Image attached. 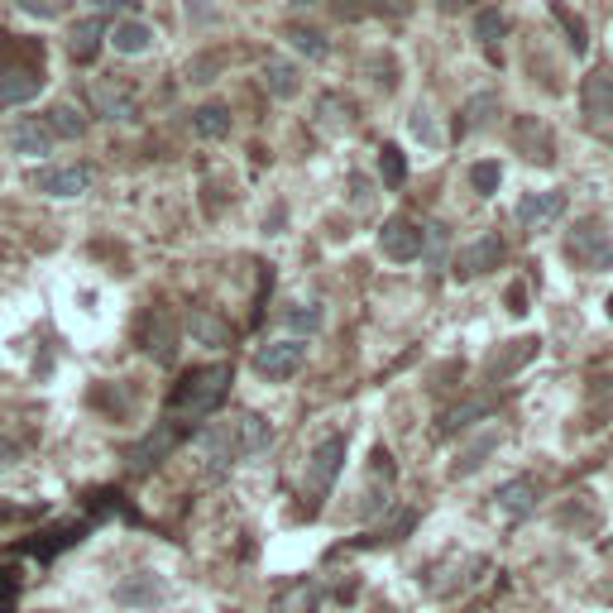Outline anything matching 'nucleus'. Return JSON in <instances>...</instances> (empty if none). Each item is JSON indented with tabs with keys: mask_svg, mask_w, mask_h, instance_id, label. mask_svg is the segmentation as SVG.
<instances>
[{
	"mask_svg": "<svg viewBox=\"0 0 613 613\" xmlns=\"http://www.w3.org/2000/svg\"><path fill=\"white\" fill-rule=\"evenodd\" d=\"M566 259L576 269H594V273H613V230L604 220L584 216L566 230Z\"/></svg>",
	"mask_w": 613,
	"mask_h": 613,
	"instance_id": "1",
	"label": "nucleus"
},
{
	"mask_svg": "<svg viewBox=\"0 0 613 613\" xmlns=\"http://www.w3.org/2000/svg\"><path fill=\"white\" fill-rule=\"evenodd\" d=\"M226 384H230V370H220V364L216 370H192L173 394V412L178 417H212V408L226 398Z\"/></svg>",
	"mask_w": 613,
	"mask_h": 613,
	"instance_id": "2",
	"label": "nucleus"
},
{
	"mask_svg": "<svg viewBox=\"0 0 613 613\" xmlns=\"http://www.w3.org/2000/svg\"><path fill=\"white\" fill-rule=\"evenodd\" d=\"M303 364H307L303 336H279V341H264L254 350V374L269 379V384H288Z\"/></svg>",
	"mask_w": 613,
	"mask_h": 613,
	"instance_id": "3",
	"label": "nucleus"
},
{
	"mask_svg": "<svg viewBox=\"0 0 613 613\" xmlns=\"http://www.w3.org/2000/svg\"><path fill=\"white\" fill-rule=\"evenodd\" d=\"M566 206H570V197L560 188H542V192H523L518 197V206H513V220L523 230H532V235H542V230H552L560 216H566Z\"/></svg>",
	"mask_w": 613,
	"mask_h": 613,
	"instance_id": "4",
	"label": "nucleus"
},
{
	"mask_svg": "<svg viewBox=\"0 0 613 613\" xmlns=\"http://www.w3.org/2000/svg\"><path fill=\"white\" fill-rule=\"evenodd\" d=\"M34 192H44V197L54 202H72L82 197V192L91 188V163H58V168H38V173L30 178Z\"/></svg>",
	"mask_w": 613,
	"mask_h": 613,
	"instance_id": "5",
	"label": "nucleus"
},
{
	"mask_svg": "<svg viewBox=\"0 0 613 613\" xmlns=\"http://www.w3.org/2000/svg\"><path fill=\"white\" fill-rule=\"evenodd\" d=\"M379 245H384V254L394 259V264H412V259H422V250H427V230L417 226V220H408V216H394L379 230Z\"/></svg>",
	"mask_w": 613,
	"mask_h": 613,
	"instance_id": "6",
	"label": "nucleus"
},
{
	"mask_svg": "<svg viewBox=\"0 0 613 613\" xmlns=\"http://www.w3.org/2000/svg\"><path fill=\"white\" fill-rule=\"evenodd\" d=\"M163 599H168V584H163V576H154V570H135V576H125L121 584H115V604L135 609V613L159 609Z\"/></svg>",
	"mask_w": 613,
	"mask_h": 613,
	"instance_id": "7",
	"label": "nucleus"
},
{
	"mask_svg": "<svg viewBox=\"0 0 613 613\" xmlns=\"http://www.w3.org/2000/svg\"><path fill=\"white\" fill-rule=\"evenodd\" d=\"M106 34H111V48L121 58H145V54L159 48V30H154L149 20H139V15H121Z\"/></svg>",
	"mask_w": 613,
	"mask_h": 613,
	"instance_id": "8",
	"label": "nucleus"
},
{
	"mask_svg": "<svg viewBox=\"0 0 613 613\" xmlns=\"http://www.w3.org/2000/svg\"><path fill=\"white\" fill-rule=\"evenodd\" d=\"M503 235H493V230H485L479 240H469L461 254H455V273L461 279H479V273H489V269H499L503 264Z\"/></svg>",
	"mask_w": 613,
	"mask_h": 613,
	"instance_id": "9",
	"label": "nucleus"
},
{
	"mask_svg": "<svg viewBox=\"0 0 613 613\" xmlns=\"http://www.w3.org/2000/svg\"><path fill=\"white\" fill-rule=\"evenodd\" d=\"M341 461H345V436L336 432V436H326L317 451H311V465H307V485L311 489H331V479L341 475Z\"/></svg>",
	"mask_w": 613,
	"mask_h": 613,
	"instance_id": "10",
	"label": "nucleus"
},
{
	"mask_svg": "<svg viewBox=\"0 0 613 613\" xmlns=\"http://www.w3.org/2000/svg\"><path fill=\"white\" fill-rule=\"evenodd\" d=\"M91 101H97V111L111 115V121H129V115H135V91L125 82H115V77H97V82H91Z\"/></svg>",
	"mask_w": 613,
	"mask_h": 613,
	"instance_id": "11",
	"label": "nucleus"
},
{
	"mask_svg": "<svg viewBox=\"0 0 613 613\" xmlns=\"http://www.w3.org/2000/svg\"><path fill=\"white\" fill-rule=\"evenodd\" d=\"M38 87H44V72L38 68H0V106H24V101L38 97Z\"/></svg>",
	"mask_w": 613,
	"mask_h": 613,
	"instance_id": "12",
	"label": "nucleus"
},
{
	"mask_svg": "<svg viewBox=\"0 0 613 613\" xmlns=\"http://www.w3.org/2000/svg\"><path fill=\"white\" fill-rule=\"evenodd\" d=\"M283 326H288L293 336H317L326 326V307L317 297H288V303H283Z\"/></svg>",
	"mask_w": 613,
	"mask_h": 613,
	"instance_id": "13",
	"label": "nucleus"
},
{
	"mask_svg": "<svg viewBox=\"0 0 613 613\" xmlns=\"http://www.w3.org/2000/svg\"><path fill=\"white\" fill-rule=\"evenodd\" d=\"M584 115L590 121H613V68H594L584 77Z\"/></svg>",
	"mask_w": 613,
	"mask_h": 613,
	"instance_id": "14",
	"label": "nucleus"
},
{
	"mask_svg": "<svg viewBox=\"0 0 613 613\" xmlns=\"http://www.w3.org/2000/svg\"><path fill=\"white\" fill-rule=\"evenodd\" d=\"M58 139L48 135V125H34V121H20V125H10V149L24 154V159H48L54 154Z\"/></svg>",
	"mask_w": 613,
	"mask_h": 613,
	"instance_id": "15",
	"label": "nucleus"
},
{
	"mask_svg": "<svg viewBox=\"0 0 613 613\" xmlns=\"http://www.w3.org/2000/svg\"><path fill=\"white\" fill-rule=\"evenodd\" d=\"M101 38H106V20H101V15L72 20V24H68V54H72L77 63H91V54L101 48Z\"/></svg>",
	"mask_w": 613,
	"mask_h": 613,
	"instance_id": "16",
	"label": "nucleus"
},
{
	"mask_svg": "<svg viewBox=\"0 0 613 613\" xmlns=\"http://www.w3.org/2000/svg\"><path fill=\"white\" fill-rule=\"evenodd\" d=\"M264 87H269V97L293 101L297 91H303V68H297L293 58H269L264 63Z\"/></svg>",
	"mask_w": 613,
	"mask_h": 613,
	"instance_id": "17",
	"label": "nucleus"
},
{
	"mask_svg": "<svg viewBox=\"0 0 613 613\" xmlns=\"http://www.w3.org/2000/svg\"><path fill=\"white\" fill-rule=\"evenodd\" d=\"M273 446V432H269V422L259 412H250V417H240L235 422V451L240 455H264Z\"/></svg>",
	"mask_w": 613,
	"mask_h": 613,
	"instance_id": "18",
	"label": "nucleus"
},
{
	"mask_svg": "<svg viewBox=\"0 0 613 613\" xmlns=\"http://www.w3.org/2000/svg\"><path fill=\"white\" fill-rule=\"evenodd\" d=\"M48 135L54 139H82L87 135V115L72 106V101H54V106H48Z\"/></svg>",
	"mask_w": 613,
	"mask_h": 613,
	"instance_id": "19",
	"label": "nucleus"
},
{
	"mask_svg": "<svg viewBox=\"0 0 613 613\" xmlns=\"http://www.w3.org/2000/svg\"><path fill=\"white\" fill-rule=\"evenodd\" d=\"M283 38H288L303 58H326V54H331V38H326L321 30H311V24H288Z\"/></svg>",
	"mask_w": 613,
	"mask_h": 613,
	"instance_id": "20",
	"label": "nucleus"
},
{
	"mask_svg": "<svg viewBox=\"0 0 613 613\" xmlns=\"http://www.w3.org/2000/svg\"><path fill=\"white\" fill-rule=\"evenodd\" d=\"M532 503H537V485H532V479H513V485H503L499 489V508L508 518H523V513H532Z\"/></svg>",
	"mask_w": 613,
	"mask_h": 613,
	"instance_id": "21",
	"label": "nucleus"
},
{
	"mask_svg": "<svg viewBox=\"0 0 613 613\" xmlns=\"http://www.w3.org/2000/svg\"><path fill=\"white\" fill-rule=\"evenodd\" d=\"M197 135H206V139H226L230 135V106L226 101H206V106L197 111Z\"/></svg>",
	"mask_w": 613,
	"mask_h": 613,
	"instance_id": "22",
	"label": "nucleus"
},
{
	"mask_svg": "<svg viewBox=\"0 0 613 613\" xmlns=\"http://www.w3.org/2000/svg\"><path fill=\"white\" fill-rule=\"evenodd\" d=\"M188 331L197 336L202 345H226V341H230V326L220 321V317H212V311H192V317H188Z\"/></svg>",
	"mask_w": 613,
	"mask_h": 613,
	"instance_id": "23",
	"label": "nucleus"
},
{
	"mask_svg": "<svg viewBox=\"0 0 613 613\" xmlns=\"http://www.w3.org/2000/svg\"><path fill=\"white\" fill-rule=\"evenodd\" d=\"M408 129L422 139L427 149H441V139H446V135H441V115H432V106H417L408 115Z\"/></svg>",
	"mask_w": 613,
	"mask_h": 613,
	"instance_id": "24",
	"label": "nucleus"
},
{
	"mask_svg": "<svg viewBox=\"0 0 613 613\" xmlns=\"http://www.w3.org/2000/svg\"><path fill=\"white\" fill-rule=\"evenodd\" d=\"M469 182H475L479 197H493V192H499V182H503V163H493V159L475 163V168H469Z\"/></svg>",
	"mask_w": 613,
	"mask_h": 613,
	"instance_id": "25",
	"label": "nucleus"
},
{
	"mask_svg": "<svg viewBox=\"0 0 613 613\" xmlns=\"http://www.w3.org/2000/svg\"><path fill=\"white\" fill-rule=\"evenodd\" d=\"M475 38L479 44H499V38H508V20L499 15V10H479L475 15Z\"/></svg>",
	"mask_w": 613,
	"mask_h": 613,
	"instance_id": "26",
	"label": "nucleus"
},
{
	"mask_svg": "<svg viewBox=\"0 0 613 613\" xmlns=\"http://www.w3.org/2000/svg\"><path fill=\"white\" fill-rule=\"evenodd\" d=\"M402 178H408V159H402L398 145H388L384 149V182H388V188H398Z\"/></svg>",
	"mask_w": 613,
	"mask_h": 613,
	"instance_id": "27",
	"label": "nucleus"
},
{
	"mask_svg": "<svg viewBox=\"0 0 613 613\" xmlns=\"http://www.w3.org/2000/svg\"><path fill=\"white\" fill-rule=\"evenodd\" d=\"M552 15H556L560 24H566V34H570V48H576V54H584V30H580V20L570 15V10L560 5V0H552Z\"/></svg>",
	"mask_w": 613,
	"mask_h": 613,
	"instance_id": "28",
	"label": "nucleus"
},
{
	"mask_svg": "<svg viewBox=\"0 0 613 613\" xmlns=\"http://www.w3.org/2000/svg\"><path fill=\"white\" fill-rule=\"evenodd\" d=\"M485 408H489V402H479V398H469V402H465V408H455V412L446 417V432H461V427H469V422H475V417H479V412H485Z\"/></svg>",
	"mask_w": 613,
	"mask_h": 613,
	"instance_id": "29",
	"label": "nucleus"
},
{
	"mask_svg": "<svg viewBox=\"0 0 613 613\" xmlns=\"http://www.w3.org/2000/svg\"><path fill=\"white\" fill-rule=\"evenodd\" d=\"M317 609V590L311 584H297L293 599H283V613H311Z\"/></svg>",
	"mask_w": 613,
	"mask_h": 613,
	"instance_id": "30",
	"label": "nucleus"
},
{
	"mask_svg": "<svg viewBox=\"0 0 613 613\" xmlns=\"http://www.w3.org/2000/svg\"><path fill=\"white\" fill-rule=\"evenodd\" d=\"M20 10H30V15H38V20H54V5H44V0H15Z\"/></svg>",
	"mask_w": 613,
	"mask_h": 613,
	"instance_id": "31",
	"label": "nucleus"
},
{
	"mask_svg": "<svg viewBox=\"0 0 613 613\" xmlns=\"http://www.w3.org/2000/svg\"><path fill=\"white\" fill-rule=\"evenodd\" d=\"M0 68H5V38H0Z\"/></svg>",
	"mask_w": 613,
	"mask_h": 613,
	"instance_id": "32",
	"label": "nucleus"
},
{
	"mask_svg": "<svg viewBox=\"0 0 613 613\" xmlns=\"http://www.w3.org/2000/svg\"><path fill=\"white\" fill-rule=\"evenodd\" d=\"M436 5H446V10H451V5H455V0H436Z\"/></svg>",
	"mask_w": 613,
	"mask_h": 613,
	"instance_id": "33",
	"label": "nucleus"
},
{
	"mask_svg": "<svg viewBox=\"0 0 613 613\" xmlns=\"http://www.w3.org/2000/svg\"><path fill=\"white\" fill-rule=\"evenodd\" d=\"M0 518H10V508H0Z\"/></svg>",
	"mask_w": 613,
	"mask_h": 613,
	"instance_id": "34",
	"label": "nucleus"
},
{
	"mask_svg": "<svg viewBox=\"0 0 613 613\" xmlns=\"http://www.w3.org/2000/svg\"><path fill=\"white\" fill-rule=\"evenodd\" d=\"M609 317H613V297H609Z\"/></svg>",
	"mask_w": 613,
	"mask_h": 613,
	"instance_id": "35",
	"label": "nucleus"
}]
</instances>
